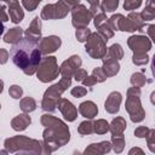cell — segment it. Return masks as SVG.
Segmentation results:
<instances>
[{
    "instance_id": "cell-1",
    "label": "cell",
    "mask_w": 155,
    "mask_h": 155,
    "mask_svg": "<svg viewBox=\"0 0 155 155\" xmlns=\"http://www.w3.org/2000/svg\"><path fill=\"white\" fill-rule=\"evenodd\" d=\"M41 125L45 127L42 132V143L45 154H51L70 140V131L68 125L61 119L51 115L42 114L40 117Z\"/></svg>"
},
{
    "instance_id": "cell-2",
    "label": "cell",
    "mask_w": 155,
    "mask_h": 155,
    "mask_svg": "<svg viewBox=\"0 0 155 155\" xmlns=\"http://www.w3.org/2000/svg\"><path fill=\"white\" fill-rule=\"evenodd\" d=\"M10 54L13 64L29 76L36 73L42 58L39 50V44L29 41L25 38H22L18 42L12 45Z\"/></svg>"
},
{
    "instance_id": "cell-3",
    "label": "cell",
    "mask_w": 155,
    "mask_h": 155,
    "mask_svg": "<svg viewBox=\"0 0 155 155\" xmlns=\"http://www.w3.org/2000/svg\"><path fill=\"white\" fill-rule=\"evenodd\" d=\"M4 147L7 150V153L11 154H29V155L45 154L44 143L41 140L21 134L6 138L4 142Z\"/></svg>"
},
{
    "instance_id": "cell-4",
    "label": "cell",
    "mask_w": 155,
    "mask_h": 155,
    "mask_svg": "<svg viewBox=\"0 0 155 155\" xmlns=\"http://www.w3.org/2000/svg\"><path fill=\"white\" fill-rule=\"evenodd\" d=\"M70 85H71V78L63 76L57 84L50 86L42 96L41 109L47 113L54 111L57 109V103H58L59 98L62 97V93L65 90H68V87H70Z\"/></svg>"
},
{
    "instance_id": "cell-5",
    "label": "cell",
    "mask_w": 155,
    "mask_h": 155,
    "mask_svg": "<svg viewBox=\"0 0 155 155\" xmlns=\"http://www.w3.org/2000/svg\"><path fill=\"white\" fill-rule=\"evenodd\" d=\"M78 4H80V0H58V2H56V4H47L42 7L40 18L45 19V21L62 19Z\"/></svg>"
},
{
    "instance_id": "cell-6",
    "label": "cell",
    "mask_w": 155,
    "mask_h": 155,
    "mask_svg": "<svg viewBox=\"0 0 155 155\" xmlns=\"http://www.w3.org/2000/svg\"><path fill=\"white\" fill-rule=\"evenodd\" d=\"M125 109L128 113L132 122H140L144 120L145 111L140 103V88L139 87L132 86L127 90Z\"/></svg>"
},
{
    "instance_id": "cell-7",
    "label": "cell",
    "mask_w": 155,
    "mask_h": 155,
    "mask_svg": "<svg viewBox=\"0 0 155 155\" xmlns=\"http://www.w3.org/2000/svg\"><path fill=\"white\" fill-rule=\"evenodd\" d=\"M58 74H59V67L57 63V58L54 56H48V54H46V57H42L36 70L38 79L41 82L46 84L57 79Z\"/></svg>"
},
{
    "instance_id": "cell-8",
    "label": "cell",
    "mask_w": 155,
    "mask_h": 155,
    "mask_svg": "<svg viewBox=\"0 0 155 155\" xmlns=\"http://www.w3.org/2000/svg\"><path fill=\"white\" fill-rule=\"evenodd\" d=\"M85 51L93 59H102L107 53V41L98 33H91L85 41Z\"/></svg>"
},
{
    "instance_id": "cell-9",
    "label": "cell",
    "mask_w": 155,
    "mask_h": 155,
    "mask_svg": "<svg viewBox=\"0 0 155 155\" xmlns=\"http://www.w3.org/2000/svg\"><path fill=\"white\" fill-rule=\"evenodd\" d=\"M71 24L75 28H82L87 27L92 19V16L88 11V8L85 5L78 4L71 8Z\"/></svg>"
},
{
    "instance_id": "cell-10",
    "label": "cell",
    "mask_w": 155,
    "mask_h": 155,
    "mask_svg": "<svg viewBox=\"0 0 155 155\" xmlns=\"http://www.w3.org/2000/svg\"><path fill=\"white\" fill-rule=\"evenodd\" d=\"M127 45L133 53H148L151 47V40L145 35H131L127 39Z\"/></svg>"
},
{
    "instance_id": "cell-11",
    "label": "cell",
    "mask_w": 155,
    "mask_h": 155,
    "mask_svg": "<svg viewBox=\"0 0 155 155\" xmlns=\"http://www.w3.org/2000/svg\"><path fill=\"white\" fill-rule=\"evenodd\" d=\"M144 24V21L140 16V13L138 12H133L131 11L128 13L127 17H125L124 22H122V25H121V31H128V33H133V31H137L142 28V25Z\"/></svg>"
},
{
    "instance_id": "cell-12",
    "label": "cell",
    "mask_w": 155,
    "mask_h": 155,
    "mask_svg": "<svg viewBox=\"0 0 155 155\" xmlns=\"http://www.w3.org/2000/svg\"><path fill=\"white\" fill-rule=\"evenodd\" d=\"M62 45V40L57 35H48L45 38H41L39 41V50L41 54H50L56 52Z\"/></svg>"
},
{
    "instance_id": "cell-13",
    "label": "cell",
    "mask_w": 155,
    "mask_h": 155,
    "mask_svg": "<svg viewBox=\"0 0 155 155\" xmlns=\"http://www.w3.org/2000/svg\"><path fill=\"white\" fill-rule=\"evenodd\" d=\"M82 64L81 57L78 54H73L70 56L68 59H65L61 67H59V74L62 76H67V78H73L74 73L76 71V69H79Z\"/></svg>"
},
{
    "instance_id": "cell-14",
    "label": "cell",
    "mask_w": 155,
    "mask_h": 155,
    "mask_svg": "<svg viewBox=\"0 0 155 155\" xmlns=\"http://www.w3.org/2000/svg\"><path fill=\"white\" fill-rule=\"evenodd\" d=\"M57 108H58V110L62 113L63 117H64L67 121L73 122V121L76 120V117H78V109H76V107H75L70 101H68L67 98H62V97H61L59 101H58V103H57Z\"/></svg>"
},
{
    "instance_id": "cell-15",
    "label": "cell",
    "mask_w": 155,
    "mask_h": 155,
    "mask_svg": "<svg viewBox=\"0 0 155 155\" xmlns=\"http://www.w3.org/2000/svg\"><path fill=\"white\" fill-rule=\"evenodd\" d=\"M24 38L29 41L39 44L41 40V18H39V16L33 18L28 29L24 31Z\"/></svg>"
},
{
    "instance_id": "cell-16",
    "label": "cell",
    "mask_w": 155,
    "mask_h": 155,
    "mask_svg": "<svg viewBox=\"0 0 155 155\" xmlns=\"http://www.w3.org/2000/svg\"><path fill=\"white\" fill-rule=\"evenodd\" d=\"M121 101H122V96H121L120 92H117V91L110 92L109 96L105 99V103H104L105 111L109 113V114H116V113H119Z\"/></svg>"
},
{
    "instance_id": "cell-17",
    "label": "cell",
    "mask_w": 155,
    "mask_h": 155,
    "mask_svg": "<svg viewBox=\"0 0 155 155\" xmlns=\"http://www.w3.org/2000/svg\"><path fill=\"white\" fill-rule=\"evenodd\" d=\"M111 150V143L108 140H103L99 143H92L90 144L85 150L84 154H97V155H103L107 154Z\"/></svg>"
},
{
    "instance_id": "cell-18",
    "label": "cell",
    "mask_w": 155,
    "mask_h": 155,
    "mask_svg": "<svg viewBox=\"0 0 155 155\" xmlns=\"http://www.w3.org/2000/svg\"><path fill=\"white\" fill-rule=\"evenodd\" d=\"M30 124H31V119H30V116H29L28 113L19 114V115L15 116L11 120V127H12V130H15L17 132L24 131Z\"/></svg>"
},
{
    "instance_id": "cell-19",
    "label": "cell",
    "mask_w": 155,
    "mask_h": 155,
    "mask_svg": "<svg viewBox=\"0 0 155 155\" xmlns=\"http://www.w3.org/2000/svg\"><path fill=\"white\" fill-rule=\"evenodd\" d=\"M79 113L86 119H93L98 114V107L92 101H85L79 105Z\"/></svg>"
},
{
    "instance_id": "cell-20",
    "label": "cell",
    "mask_w": 155,
    "mask_h": 155,
    "mask_svg": "<svg viewBox=\"0 0 155 155\" xmlns=\"http://www.w3.org/2000/svg\"><path fill=\"white\" fill-rule=\"evenodd\" d=\"M102 62H103V67H102V68H103V70H104L107 78L115 76V75L119 73V70H120L119 61L104 56V57L102 58Z\"/></svg>"
},
{
    "instance_id": "cell-21",
    "label": "cell",
    "mask_w": 155,
    "mask_h": 155,
    "mask_svg": "<svg viewBox=\"0 0 155 155\" xmlns=\"http://www.w3.org/2000/svg\"><path fill=\"white\" fill-rule=\"evenodd\" d=\"M7 5H8V15H10L11 22L15 24L22 22L24 18V11H23L22 6L19 5V2L13 1V2H10Z\"/></svg>"
},
{
    "instance_id": "cell-22",
    "label": "cell",
    "mask_w": 155,
    "mask_h": 155,
    "mask_svg": "<svg viewBox=\"0 0 155 155\" xmlns=\"http://www.w3.org/2000/svg\"><path fill=\"white\" fill-rule=\"evenodd\" d=\"M24 35V30L21 27H15V28H10L8 31L4 35V42L6 44H16L18 42Z\"/></svg>"
},
{
    "instance_id": "cell-23",
    "label": "cell",
    "mask_w": 155,
    "mask_h": 155,
    "mask_svg": "<svg viewBox=\"0 0 155 155\" xmlns=\"http://www.w3.org/2000/svg\"><path fill=\"white\" fill-rule=\"evenodd\" d=\"M126 127H127V124H126V120L122 116H116L109 124V131H110L111 136L122 134L124 131L126 130Z\"/></svg>"
},
{
    "instance_id": "cell-24",
    "label": "cell",
    "mask_w": 155,
    "mask_h": 155,
    "mask_svg": "<svg viewBox=\"0 0 155 155\" xmlns=\"http://www.w3.org/2000/svg\"><path fill=\"white\" fill-rule=\"evenodd\" d=\"M140 16L144 22L153 21L155 18V0H147L145 7L140 12Z\"/></svg>"
},
{
    "instance_id": "cell-25",
    "label": "cell",
    "mask_w": 155,
    "mask_h": 155,
    "mask_svg": "<svg viewBox=\"0 0 155 155\" xmlns=\"http://www.w3.org/2000/svg\"><path fill=\"white\" fill-rule=\"evenodd\" d=\"M104 56H107L109 58H113V59H116V61H120L124 57V50H122L120 44H113L107 50V53Z\"/></svg>"
},
{
    "instance_id": "cell-26",
    "label": "cell",
    "mask_w": 155,
    "mask_h": 155,
    "mask_svg": "<svg viewBox=\"0 0 155 155\" xmlns=\"http://www.w3.org/2000/svg\"><path fill=\"white\" fill-rule=\"evenodd\" d=\"M19 108L23 110V113H31L36 109V101L31 97H24L19 102Z\"/></svg>"
},
{
    "instance_id": "cell-27",
    "label": "cell",
    "mask_w": 155,
    "mask_h": 155,
    "mask_svg": "<svg viewBox=\"0 0 155 155\" xmlns=\"http://www.w3.org/2000/svg\"><path fill=\"white\" fill-rule=\"evenodd\" d=\"M111 149L116 153L120 154L122 153L124 148H125V136L122 134H117V136H111Z\"/></svg>"
},
{
    "instance_id": "cell-28",
    "label": "cell",
    "mask_w": 155,
    "mask_h": 155,
    "mask_svg": "<svg viewBox=\"0 0 155 155\" xmlns=\"http://www.w3.org/2000/svg\"><path fill=\"white\" fill-rule=\"evenodd\" d=\"M130 82H131L132 86H134V87H139V88H140V87H143V86L148 82V80H147V78H145V75H144L143 73L137 71V73H133V74L131 75Z\"/></svg>"
},
{
    "instance_id": "cell-29",
    "label": "cell",
    "mask_w": 155,
    "mask_h": 155,
    "mask_svg": "<svg viewBox=\"0 0 155 155\" xmlns=\"http://www.w3.org/2000/svg\"><path fill=\"white\" fill-rule=\"evenodd\" d=\"M97 29H98V33L104 38V40H105V41H108L109 39H111V38L114 36V29L109 25L108 21H107V22H104L103 24L98 25V27H97Z\"/></svg>"
},
{
    "instance_id": "cell-30",
    "label": "cell",
    "mask_w": 155,
    "mask_h": 155,
    "mask_svg": "<svg viewBox=\"0 0 155 155\" xmlns=\"http://www.w3.org/2000/svg\"><path fill=\"white\" fill-rule=\"evenodd\" d=\"M109 131V124L104 119H98L93 121V132L97 134H104Z\"/></svg>"
},
{
    "instance_id": "cell-31",
    "label": "cell",
    "mask_w": 155,
    "mask_h": 155,
    "mask_svg": "<svg viewBox=\"0 0 155 155\" xmlns=\"http://www.w3.org/2000/svg\"><path fill=\"white\" fill-rule=\"evenodd\" d=\"M78 132L81 136H87V134H92L93 132V121H91V119H87L86 121L80 122V125L78 126Z\"/></svg>"
},
{
    "instance_id": "cell-32",
    "label": "cell",
    "mask_w": 155,
    "mask_h": 155,
    "mask_svg": "<svg viewBox=\"0 0 155 155\" xmlns=\"http://www.w3.org/2000/svg\"><path fill=\"white\" fill-rule=\"evenodd\" d=\"M124 19H125V16H124V15H121V13H115V15H113L110 18H108V23H109V25H110L114 30H120Z\"/></svg>"
},
{
    "instance_id": "cell-33",
    "label": "cell",
    "mask_w": 155,
    "mask_h": 155,
    "mask_svg": "<svg viewBox=\"0 0 155 155\" xmlns=\"http://www.w3.org/2000/svg\"><path fill=\"white\" fill-rule=\"evenodd\" d=\"M101 6L104 12H114L119 6V0H102Z\"/></svg>"
},
{
    "instance_id": "cell-34",
    "label": "cell",
    "mask_w": 155,
    "mask_h": 155,
    "mask_svg": "<svg viewBox=\"0 0 155 155\" xmlns=\"http://www.w3.org/2000/svg\"><path fill=\"white\" fill-rule=\"evenodd\" d=\"M92 31L87 28V27H82V28H76V31H75V36L78 39L79 42H85L87 40V38L90 36Z\"/></svg>"
},
{
    "instance_id": "cell-35",
    "label": "cell",
    "mask_w": 155,
    "mask_h": 155,
    "mask_svg": "<svg viewBox=\"0 0 155 155\" xmlns=\"http://www.w3.org/2000/svg\"><path fill=\"white\" fill-rule=\"evenodd\" d=\"M149 62L148 53H133L132 63L136 65H145Z\"/></svg>"
},
{
    "instance_id": "cell-36",
    "label": "cell",
    "mask_w": 155,
    "mask_h": 155,
    "mask_svg": "<svg viewBox=\"0 0 155 155\" xmlns=\"http://www.w3.org/2000/svg\"><path fill=\"white\" fill-rule=\"evenodd\" d=\"M91 75L94 78V80H96L97 82H104V81L108 79L102 67H96V68L92 70V74H91Z\"/></svg>"
},
{
    "instance_id": "cell-37",
    "label": "cell",
    "mask_w": 155,
    "mask_h": 155,
    "mask_svg": "<svg viewBox=\"0 0 155 155\" xmlns=\"http://www.w3.org/2000/svg\"><path fill=\"white\" fill-rule=\"evenodd\" d=\"M145 138H147V144H148L149 150L151 153H155V130L150 128Z\"/></svg>"
},
{
    "instance_id": "cell-38",
    "label": "cell",
    "mask_w": 155,
    "mask_h": 155,
    "mask_svg": "<svg viewBox=\"0 0 155 155\" xmlns=\"http://www.w3.org/2000/svg\"><path fill=\"white\" fill-rule=\"evenodd\" d=\"M8 94L13 99H19L22 97V94H23V88L21 86H18V85H12L8 88Z\"/></svg>"
},
{
    "instance_id": "cell-39",
    "label": "cell",
    "mask_w": 155,
    "mask_h": 155,
    "mask_svg": "<svg viewBox=\"0 0 155 155\" xmlns=\"http://www.w3.org/2000/svg\"><path fill=\"white\" fill-rule=\"evenodd\" d=\"M142 1L143 0H125L124 1V8L127 11L136 10L142 5Z\"/></svg>"
},
{
    "instance_id": "cell-40",
    "label": "cell",
    "mask_w": 155,
    "mask_h": 155,
    "mask_svg": "<svg viewBox=\"0 0 155 155\" xmlns=\"http://www.w3.org/2000/svg\"><path fill=\"white\" fill-rule=\"evenodd\" d=\"M42 0H22V5L28 11H34Z\"/></svg>"
},
{
    "instance_id": "cell-41",
    "label": "cell",
    "mask_w": 155,
    "mask_h": 155,
    "mask_svg": "<svg viewBox=\"0 0 155 155\" xmlns=\"http://www.w3.org/2000/svg\"><path fill=\"white\" fill-rule=\"evenodd\" d=\"M70 93H71V96L75 97V98H81V97L86 96L87 90L85 88V86H76V87H73V88H71Z\"/></svg>"
},
{
    "instance_id": "cell-42",
    "label": "cell",
    "mask_w": 155,
    "mask_h": 155,
    "mask_svg": "<svg viewBox=\"0 0 155 155\" xmlns=\"http://www.w3.org/2000/svg\"><path fill=\"white\" fill-rule=\"evenodd\" d=\"M154 29H155V25L154 24H148V25H145V24H143L142 25V28L138 30V31H140V33H148V35H149V39L150 40H155L154 39Z\"/></svg>"
},
{
    "instance_id": "cell-43",
    "label": "cell",
    "mask_w": 155,
    "mask_h": 155,
    "mask_svg": "<svg viewBox=\"0 0 155 155\" xmlns=\"http://www.w3.org/2000/svg\"><path fill=\"white\" fill-rule=\"evenodd\" d=\"M149 127L147 126H138L136 130H134V136L138 137V138H145L148 132H149Z\"/></svg>"
},
{
    "instance_id": "cell-44",
    "label": "cell",
    "mask_w": 155,
    "mask_h": 155,
    "mask_svg": "<svg viewBox=\"0 0 155 155\" xmlns=\"http://www.w3.org/2000/svg\"><path fill=\"white\" fill-rule=\"evenodd\" d=\"M108 21V18H107V16H105V12H101V13H98V15H96L94 17H93V23H94V27L97 28L98 25H101V24H103L104 22H107Z\"/></svg>"
},
{
    "instance_id": "cell-45",
    "label": "cell",
    "mask_w": 155,
    "mask_h": 155,
    "mask_svg": "<svg viewBox=\"0 0 155 155\" xmlns=\"http://www.w3.org/2000/svg\"><path fill=\"white\" fill-rule=\"evenodd\" d=\"M73 76H74V79L76 81H82L87 76V71L85 69H82V68H79V69H76V71L74 73Z\"/></svg>"
},
{
    "instance_id": "cell-46",
    "label": "cell",
    "mask_w": 155,
    "mask_h": 155,
    "mask_svg": "<svg viewBox=\"0 0 155 155\" xmlns=\"http://www.w3.org/2000/svg\"><path fill=\"white\" fill-rule=\"evenodd\" d=\"M81 82H82V84H84V86H86V87H92V86H94V85L97 84V81L94 80V78H93L92 75H91V76H88V75H87V76H86Z\"/></svg>"
},
{
    "instance_id": "cell-47",
    "label": "cell",
    "mask_w": 155,
    "mask_h": 155,
    "mask_svg": "<svg viewBox=\"0 0 155 155\" xmlns=\"http://www.w3.org/2000/svg\"><path fill=\"white\" fill-rule=\"evenodd\" d=\"M0 21L1 22L10 21V18H8L7 13H6V7H5V5H1V4H0Z\"/></svg>"
},
{
    "instance_id": "cell-48",
    "label": "cell",
    "mask_w": 155,
    "mask_h": 155,
    "mask_svg": "<svg viewBox=\"0 0 155 155\" xmlns=\"http://www.w3.org/2000/svg\"><path fill=\"white\" fill-rule=\"evenodd\" d=\"M8 61V52L5 48H0V64H5Z\"/></svg>"
},
{
    "instance_id": "cell-49",
    "label": "cell",
    "mask_w": 155,
    "mask_h": 155,
    "mask_svg": "<svg viewBox=\"0 0 155 155\" xmlns=\"http://www.w3.org/2000/svg\"><path fill=\"white\" fill-rule=\"evenodd\" d=\"M133 154H140V155H143L144 153H143V150H142L140 148H132V149L128 151V155H133Z\"/></svg>"
},
{
    "instance_id": "cell-50",
    "label": "cell",
    "mask_w": 155,
    "mask_h": 155,
    "mask_svg": "<svg viewBox=\"0 0 155 155\" xmlns=\"http://www.w3.org/2000/svg\"><path fill=\"white\" fill-rule=\"evenodd\" d=\"M4 30H5V25H4V22H1V21H0V36L2 35Z\"/></svg>"
},
{
    "instance_id": "cell-51",
    "label": "cell",
    "mask_w": 155,
    "mask_h": 155,
    "mask_svg": "<svg viewBox=\"0 0 155 155\" xmlns=\"http://www.w3.org/2000/svg\"><path fill=\"white\" fill-rule=\"evenodd\" d=\"M90 5H97V4H101L99 2V0H86Z\"/></svg>"
},
{
    "instance_id": "cell-52",
    "label": "cell",
    "mask_w": 155,
    "mask_h": 155,
    "mask_svg": "<svg viewBox=\"0 0 155 155\" xmlns=\"http://www.w3.org/2000/svg\"><path fill=\"white\" fill-rule=\"evenodd\" d=\"M4 91V81L0 79V93Z\"/></svg>"
},
{
    "instance_id": "cell-53",
    "label": "cell",
    "mask_w": 155,
    "mask_h": 155,
    "mask_svg": "<svg viewBox=\"0 0 155 155\" xmlns=\"http://www.w3.org/2000/svg\"><path fill=\"white\" fill-rule=\"evenodd\" d=\"M0 1H5L6 4H10V2H13V1H18V0H0Z\"/></svg>"
},
{
    "instance_id": "cell-54",
    "label": "cell",
    "mask_w": 155,
    "mask_h": 155,
    "mask_svg": "<svg viewBox=\"0 0 155 155\" xmlns=\"http://www.w3.org/2000/svg\"><path fill=\"white\" fill-rule=\"evenodd\" d=\"M0 109H1V104H0Z\"/></svg>"
}]
</instances>
